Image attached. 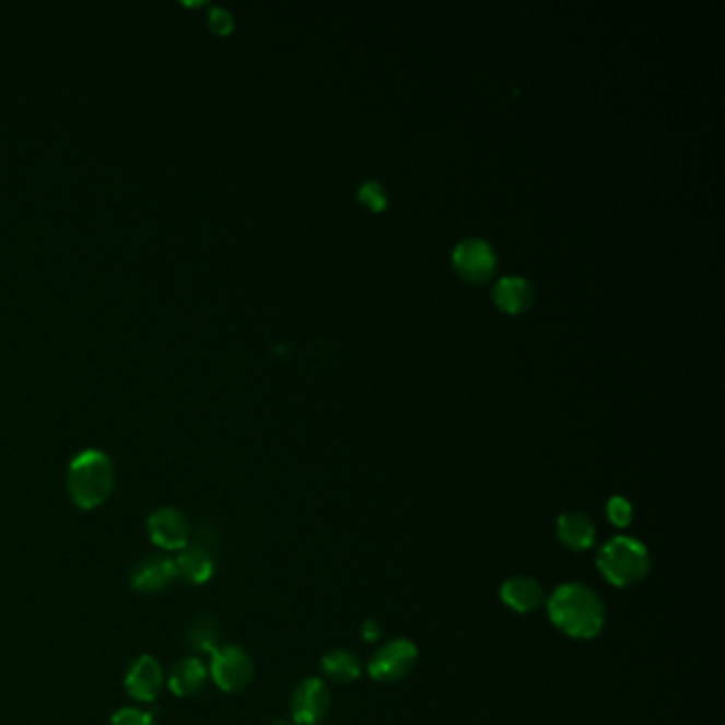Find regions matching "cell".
I'll list each match as a JSON object with an SVG mask.
<instances>
[{
    "label": "cell",
    "instance_id": "obj_1",
    "mask_svg": "<svg viewBox=\"0 0 725 725\" xmlns=\"http://www.w3.org/2000/svg\"><path fill=\"white\" fill-rule=\"evenodd\" d=\"M549 621L569 639L592 641L603 634L607 607L603 598L587 585L569 581L558 585L545 600Z\"/></svg>",
    "mask_w": 725,
    "mask_h": 725
},
{
    "label": "cell",
    "instance_id": "obj_6",
    "mask_svg": "<svg viewBox=\"0 0 725 725\" xmlns=\"http://www.w3.org/2000/svg\"><path fill=\"white\" fill-rule=\"evenodd\" d=\"M330 704L332 693L328 683L319 677H306L292 693V722L294 725H317L330 713Z\"/></svg>",
    "mask_w": 725,
    "mask_h": 725
},
{
    "label": "cell",
    "instance_id": "obj_7",
    "mask_svg": "<svg viewBox=\"0 0 725 725\" xmlns=\"http://www.w3.org/2000/svg\"><path fill=\"white\" fill-rule=\"evenodd\" d=\"M148 533L153 545L162 551H182L190 545V522L182 511L173 506H162L153 511L148 519Z\"/></svg>",
    "mask_w": 725,
    "mask_h": 725
},
{
    "label": "cell",
    "instance_id": "obj_17",
    "mask_svg": "<svg viewBox=\"0 0 725 725\" xmlns=\"http://www.w3.org/2000/svg\"><path fill=\"white\" fill-rule=\"evenodd\" d=\"M188 643L194 651L213 653L218 650V628L209 619H196L188 632Z\"/></svg>",
    "mask_w": 725,
    "mask_h": 725
},
{
    "label": "cell",
    "instance_id": "obj_8",
    "mask_svg": "<svg viewBox=\"0 0 725 725\" xmlns=\"http://www.w3.org/2000/svg\"><path fill=\"white\" fill-rule=\"evenodd\" d=\"M454 267L470 283L488 281L496 270V254L481 238H466L454 252Z\"/></svg>",
    "mask_w": 725,
    "mask_h": 725
},
{
    "label": "cell",
    "instance_id": "obj_11",
    "mask_svg": "<svg viewBox=\"0 0 725 725\" xmlns=\"http://www.w3.org/2000/svg\"><path fill=\"white\" fill-rule=\"evenodd\" d=\"M177 578L175 560L168 556H148L135 564L130 573V585L141 594H155L166 589Z\"/></svg>",
    "mask_w": 725,
    "mask_h": 725
},
{
    "label": "cell",
    "instance_id": "obj_9",
    "mask_svg": "<svg viewBox=\"0 0 725 725\" xmlns=\"http://www.w3.org/2000/svg\"><path fill=\"white\" fill-rule=\"evenodd\" d=\"M126 691L137 702H153L164 688V670L152 655L137 657L124 679Z\"/></svg>",
    "mask_w": 725,
    "mask_h": 725
},
{
    "label": "cell",
    "instance_id": "obj_2",
    "mask_svg": "<svg viewBox=\"0 0 725 725\" xmlns=\"http://www.w3.org/2000/svg\"><path fill=\"white\" fill-rule=\"evenodd\" d=\"M115 486V468L112 458L98 449H85L69 464L67 488L69 496L79 508L92 511L107 502Z\"/></svg>",
    "mask_w": 725,
    "mask_h": 725
},
{
    "label": "cell",
    "instance_id": "obj_15",
    "mask_svg": "<svg viewBox=\"0 0 725 725\" xmlns=\"http://www.w3.org/2000/svg\"><path fill=\"white\" fill-rule=\"evenodd\" d=\"M321 673L330 683L349 686L362 677V662L349 650H330L321 657Z\"/></svg>",
    "mask_w": 725,
    "mask_h": 725
},
{
    "label": "cell",
    "instance_id": "obj_14",
    "mask_svg": "<svg viewBox=\"0 0 725 725\" xmlns=\"http://www.w3.org/2000/svg\"><path fill=\"white\" fill-rule=\"evenodd\" d=\"M175 569H177V576H182L184 581H188L191 585H202L213 576L215 562L204 547L188 545L186 549L179 551V556L175 560Z\"/></svg>",
    "mask_w": 725,
    "mask_h": 725
},
{
    "label": "cell",
    "instance_id": "obj_21",
    "mask_svg": "<svg viewBox=\"0 0 725 725\" xmlns=\"http://www.w3.org/2000/svg\"><path fill=\"white\" fill-rule=\"evenodd\" d=\"M112 725H153V720L141 709H121L115 713Z\"/></svg>",
    "mask_w": 725,
    "mask_h": 725
},
{
    "label": "cell",
    "instance_id": "obj_18",
    "mask_svg": "<svg viewBox=\"0 0 725 725\" xmlns=\"http://www.w3.org/2000/svg\"><path fill=\"white\" fill-rule=\"evenodd\" d=\"M607 517L615 528L625 530L634 519V506L625 496H612L607 502Z\"/></svg>",
    "mask_w": 725,
    "mask_h": 725
},
{
    "label": "cell",
    "instance_id": "obj_4",
    "mask_svg": "<svg viewBox=\"0 0 725 725\" xmlns=\"http://www.w3.org/2000/svg\"><path fill=\"white\" fill-rule=\"evenodd\" d=\"M420 662V650L409 639H391L369 659L366 673L377 683H398L407 679Z\"/></svg>",
    "mask_w": 725,
    "mask_h": 725
},
{
    "label": "cell",
    "instance_id": "obj_5",
    "mask_svg": "<svg viewBox=\"0 0 725 725\" xmlns=\"http://www.w3.org/2000/svg\"><path fill=\"white\" fill-rule=\"evenodd\" d=\"M209 677L222 691L241 693L254 679V659L249 651L238 645L218 647L211 653Z\"/></svg>",
    "mask_w": 725,
    "mask_h": 725
},
{
    "label": "cell",
    "instance_id": "obj_16",
    "mask_svg": "<svg viewBox=\"0 0 725 725\" xmlns=\"http://www.w3.org/2000/svg\"><path fill=\"white\" fill-rule=\"evenodd\" d=\"M535 301L533 285L522 277H504L494 288V303L504 313H522Z\"/></svg>",
    "mask_w": 725,
    "mask_h": 725
},
{
    "label": "cell",
    "instance_id": "obj_10",
    "mask_svg": "<svg viewBox=\"0 0 725 725\" xmlns=\"http://www.w3.org/2000/svg\"><path fill=\"white\" fill-rule=\"evenodd\" d=\"M500 600L506 609L519 615H530V612L538 611L540 607H545V589L542 585L526 574H515L508 576L502 585H500Z\"/></svg>",
    "mask_w": 725,
    "mask_h": 725
},
{
    "label": "cell",
    "instance_id": "obj_19",
    "mask_svg": "<svg viewBox=\"0 0 725 725\" xmlns=\"http://www.w3.org/2000/svg\"><path fill=\"white\" fill-rule=\"evenodd\" d=\"M360 200L371 211H383L387 207V196H385L382 186L375 184V182H369L360 188Z\"/></svg>",
    "mask_w": 725,
    "mask_h": 725
},
{
    "label": "cell",
    "instance_id": "obj_3",
    "mask_svg": "<svg viewBox=\"0 0 725 725\" xmlns=\"http://www.w3.org/2000/svg\"><path fill=\"white\" fill-rule=\"evenodd\" d=\"M596 566L612 587H634L650 576V549L634 536H612L600 547Z\"/></svg>",
    "mask_w": 725,
    "mask_h": 725
},
{
    "label": "cell",
    "instance_id": "obj_23",
    "mask_svg": "<svg viewBox=\"0 0 725 725\" xmlns=\"http://www.w3.org/2000/svg\"><path fill=\"white\" fill-rule=\"evenodd\" d=\"M272 725H294V722H283V720H279V722H274Z\"/></svg>",
    "mask_w": 725,
    "mask_h": 725
},
{
    "label": "cell",
    "instance_id": "obj_12",
    "mask_svg": "<svg viewBox=\"0 0 725 725\" xmlns=\"http://www.w3.org/2000/svg\"><path fill=\"white\" fill-rule=\"evenodd\" d=\"M558 540L571 551H587L594 547L598 528L589 515L583 511H566L558 517L556 524Z\"/></svg>",
    "mask_w": 725,
    "mask_h": 725
},
{
    "label": "cell",
    "instance_id": "obj_13",
    "mask_svg": "<svg viewBox=\"0 0 725 725\" xmlns=\"http://www.w3.org/2000/svg\"><path fill=\"white\" fill-rule=\"evenodd\" d=\"M209 681V666L196 655L179 659L168 675V688L179 698H194L202 693Z\"/></svg>",
    "mask_w": 725,
    "mask_h": 725
},
{
    "label": "cell",
    "instance_id": "obj_20",
    "mask_svg": "<svg viewBox=\"0 0 725 725\" xmlns=\"http://www.w3.org/2000/svg\"><path fill=\"white\" fill-rule=\"evenodd\" d=\"M209 28L220 35V37H226L230 31L234 28V17L230 13L229 9L224 7H213L211 13H209Z\"/></svg>",
    "mask_w": 725,
    "mask_h": 725
},
{
    "label": "cell",
    "instance_id": "obj_22",
    "mask_svg": "<svg viewBox=\"0 0 725 725\" xmlns=\"http://www.w3.org/2000/svg\"><path fill=\"white\" fill-rule=\"evenodd\" d=\"M360 634H362L364 643H379L383 636V630L382 625H379V621H375V619H366V621L362 623V630H360Z\"/></svg>",
    "mask_w": 725,
    "mask_h": 725
}]
</instances>
